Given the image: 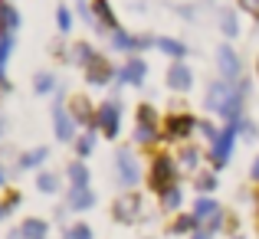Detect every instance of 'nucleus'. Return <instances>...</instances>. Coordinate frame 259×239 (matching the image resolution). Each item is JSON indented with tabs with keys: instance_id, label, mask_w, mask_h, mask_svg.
<instances>
[{
	"instance_id": "32",
	"label": "nucleus",
	"mask_w": 259,
	"mask_h": 239,
	"mask_svg": "<svg viewBox=\"0 0 259 239\" xmlns=\"http://www.w3.org/2000/svg\"><path fill=\"white\" fill-rule=\"evenodd\" d=\"M240 7H243V10H249V13H256V17H259V0H240Z\"/></svg>"
},
{
	"instance_id": "10",
	"label": "nucleus",
	"mask_w": 259,
	"mask_h": 239,
	"mask_svg": "<svg viewBox=\"0 0 259 239\" xmlns=\"http://www.w3.org/2000/svg\"><path fill=\"white\" fill-rule=\"evenodd\" d=\"M138 207H141V203H138V197H132V194H128V197H121V200L115 203V216H118L121 223H132L135 216H138Z\"/></svg>"
},
{
	"instance_id": "34",
	"label": "nucleus",
	"mask_w": 259,
	"mask_h": 239,
	"mask_svg": "<svg viewBox=\"0 0 259 239\" xmlns=\"http://www.w3.org/2000/svg\"><path fill=\"white\" fill-rule=\"evenodd\" d=\"M59 26L69 30V10H63V7H59Z\"/></svg>"
},
{
	"instance_id": "40",
	"label": "nucleus",
	"mask_w": 259,
	"mask_h": 239,
	"mask_svg": "<svg viewBox=\"0 0 259 239\" xmlns=\"http://www.w3.org/2000/svg\"><path fill=\"white\" fill-rule=\"evenodd\" d=\"M0 213H4V210H0Z\"/></svg>"
},
{
	"instance_id": "11",
	"label": "nucleus",
	"mask_w": 259,
	"mask_h": 239,
	"mask_svg": "<svg viewBox=\"0 0 259 239\" xmlns=\"http://www.w3.org/2000/svg\"><path fill=\"white\" fill-rule=\"evenodd\" d=\"M53 125H56V138L59 141H69L72 138V121H69V115H66L63 105L53 108Z\"/></svg>"
},
{
	"instance_id": "36",
	"label": "nucleus",
	"mask_w": 259,
	"mask_h": 239,
	"mask_svg": "<svg viewBox=\"0 0 259 239\" xmlns=\"http://www.w3.org/2000/svg\"><path fill=\"white\" fill-rule=\"evenodd\" d=\"M194 239H210V233H197V236H194Z\"/></svg>"
},
{
	"instance_id": "9",
	"label": "nucleus",
	"mask_w": 259,
	"mask_h": 239,
	"mask_svg": "<svg viewBox=\"0 0 259 239\" xmlns=\"http://www.w3.org/2000/svg\"><path fill=\"white\" fill-rule=\"evenodd\" d=\"M138 141H154V112H151V105H145L138 112Z\"/></svg>"
},
{
	"instance_id": "16",
	"label": "nucleus",
	"mask_w": 259,
	"mask_h": 239,
	"mask_svg": "<svg viewBox=\"0 0 259 239\" xmlns=\"http://www.w3.org/2000/svg\"><path fill=\"white\" fill-rule=\"evenodd\" d=\"M20 233H23L26 239H46V223L43 220H26Z\"/></svg>"
},
{
	"instance_id": "37",
	"label": "nucleus",
	"mask_w": 259,
	"mask_h": 239,
	"mask_svg": "<svg viewBox=\"0 0 259 239\" xmlns=\"http://www.w3.org/2000/svg\"><path fill=\"white\" fill-rule=\"evenodd\" d=\"M0 134H4V121H0Z\"/></svg>"
},
{
	"instance_id": "39",
	"label": "nucleus",
	"mask_w": 259,
	"mask_h": 239,
	"mask_svg": "<svg viewBox=\"0 0 259 239\" xmlns=\"http://www.w3.org/2000/svg\"><path fill=\"white\" fill-rule=\"evenodd\" d=\"M256 69H259V63H256Z\"/></svg>"
},
{
	"instance_id": "13",
	"label": "nucleus",
	"mask_w": 259,
	"mask_h": 239,
	"mask_svg": "<svg viewBox=\"0 0 259 239\" xmlns=\"http://www.w3.org/2000/svg\"><path fill=\"white\" fill-rule=\"evenodd\" d=\"M141 79H145V59H132V63L121 69V82H135V85H141Z\"/></svg>"
},
{
	"instance_id": "7",
	"label": "nucleus",
	"mask_w": 259,
	"mask_h": 239,
	"mask_svg": "<svg viewBox=\"0 0 259 239\" xmlns=\"http://www.w3.org/2000/svg\"><path fill=\"white\" fill-rule=\"evenodd\" d=\"M85 76H89V82H92V85H105L108 76H112V69H108V63H105L102 56H92V63L85 66Z\"/></svg>"
},
{
	"instance_id": "20",
	"label": "nucleus",
	"mask_w": 259,
	"mask_h": 239,
	"mask_svg": "<svg viewBox=\"0 0 259 239\" xmlns=\"http://www.w3.org/2000/svg\"><path fill=\"white\" fill-rule=\"evenodd\" d=\"M158 50H164V53H171V56H177V59H181V56H184V53H187V50H184V46H181V43H177V39H167V36H161V39H158Z\"/></svg>"
},
{
	"instance_id": "28",
	"label": "nucleus",
	"mask_w": 259,
	"mask_h": 239,
	"mask_svg": "<svg viewBox=\"0 0 259 239\" xmlns=\"http://www.w3.org/2000/svg\"><path fill=\"white\" fill-rule=\"evenodd\" d=\"M69 239H92V229H89V226H72Z\"/></svg>"
},
{
	"instance_id": "29",
	"label": "nucleus",
	"mask_w": 259,
	"mask_h": 239,
	"mask_svg": "<svg viewBox=\"0 0 259 239\" xmlns=\"http://www.w3.org/2000/svg\"><path fill=\"white\" fill-rule=\"evenodd\" d=\"M197 187H200V190H213L217 187V177L213 174H203L200 180H197Z\"/></svg>"
},
{
	"instance_id": "30",
	"label": "nucleus",
	"mask_w": 259,
	"mask_h": 239,
	"mask_svg": "<svg viewBox=\"0 0 259 239\" xmlns=\"http://www.w3.org/2000/svg\"><path fill=\"white\" fill-rule=\"evenodd\" d=\"M50 88H53L50 76H36V92H50Z\"/></svg>"
},
{
	"instance_id": "25",
	"label": "nucleus",
	"mask_w": 259,
	"mask_h": 239,
	"mask_svg": "<svg viewBox=\"0 0 259 239\" xmlns=\"http://www.w3.org/2000/svg\"><path fill=\"white\" fill-rule=\"evenodd\" d=\"M56 187H59L56 174H39V190H43V194H53Z\"/></svg>"
},
{
	"instance_id": "38",
	"label": "nucleus",
	"mask_w": 259,
	"mask_h": 239,
	"mask_svg": "<svg viewBox=\"0 0 259 239\" xmlns=\"http://www.w3.org/2000/svg\"><path fill=\"white\" fill-rule=\"evenodd\" d=\"M0 180H4V170H0Z\"/></svg>"
},
{
	"instance_id": "26",
	"label": "nucleus",
	"mask_w": 259,
	"mask_h": 239,
	"mask_svg": "<svg viewBox=\"0 0 259 239\" xmlns=\"http://www.w3.org/2000/svg\"><path fill=\"white\" fill-rule=\"evenodd\" d=\"M43 158H46V151H43V148H36L33 154H23V161H20V167H36V164L43 161Z\"/></svg>"
},
{
	"instance_id": "3",
	"label": "nucleus",
	"mask_w": 259,
	"mask_h": 239,
	"mask_svg": "<svg viewBox=\"0 0 259 239\" xmlns=\"http://www.w3.org/2000/svg\"><path fill=\"white\" fill-rule=\"evenodd\" d=\"M151 183H154V190H158V194H164V190L174 187V164H171V158H158V161H154Z\"/></svg>"
},
{
	"instance_id": "17",
	"label": "nucleus",
	"mask_w": 259,
	"mask_h": 239,
	"mask_svg": "<svg viewBox=\"0 0 259 239\" xmlns=\"http://www.w3.org/2000/svg\"><path fill=\"white\" fill-rule=\"evenodd\" d=\"M194 216L197 220H213V216H220V207H217L213 200H200L197 210H194Z\"/></svg>"
},
{
	"instance_id": "24",
	"label": "nucleus",
	"mask_w": 259,
	"mask_h": 239,
	"mask_svg": "<svg viewBox=\"0 0 259 239\" xmlns=\"http://www.w3.org/2000/svg\"><path fill=\"white\" fill-rule=\"evenodd\" d=\"M72 108H76V118L79 121H92V112H89V102L85 99H76V102H72Z\"/></svg>"
},
{
	"instance_id": "5",
	"label": "nucleus",
	"mask_w": 259,
	"mask_h": 239,
	"mask_svg": "<svg viewBox=\"0 0 259 239\" xmlns=\"http://www.w3.org/2000/svg\"><path fill=\"white\" fill-rule=\"evenodd\" d=\"M217 63H220V72L227 79H240V56H236L230 46H220V53H217Z\"/></svg>"
},
{
	"instance_id": "19",
	"label": "nucleus",
	"mask_w": 259,
	"mask_h": 239,
	"mask_svg": "<svg viewBox=\"0 0 259 239\" xmlns=\"http://www.w3.org/2000/svg\"><path fill=\"white\" fill-rule=\"evenodd\" d=\"M69 180H72V187H85L89 183V170L82 167V164H72L69 167Z\"/></svg>"
},
{
	"instance_id": "22",
	"label": "nucleus",
	"mask_w": 259,
	"mask_h": 239,
	"mask_svg": "<svg viewBox=\"0 0 259 239\" xmlns=\"http://www.w3.org/2000/svg\"><path fill=\"white\" fill-rule=\"evenodd\" d=\"M177 203H181V190H177V187H171V190L161 194V207H164V210H174Z\"/></svg>"
},
{
	"instance_id": "2",
	"label": "nucleus",
	"mask_w": 259,
	"mask_h": 239,
	"mask_svg": "<svg viewBox=\"0 0 259 239\" xmlns=\"http://www.w3.org/2000/svg\"><path fill=\"white\" fill-rule=\"evenodd\" d=\"M233 138H236V121H230V128L217 131L213 148H210V161H213V167H223V164H227L230 148H233Z\"/></svg>"
},
{
	"instance_id": "12",
	"label": "nucleus",
	"mask_w": 259,
	"mask_h": 239,
	"mask_svg": "<svg viewBox=\"0 0 259 239\" xmlns=\"http://www.w3.org/2000/svg\"><path fill=\"white\" fill-rule=\"evenodd\" d=\"M167 85L177 88V92H181V88H190V69L184 63H174L171 69H167Z\"/></svg>"
},
{
	"instance_id": "14",
	"label": "nucleus",
	"mask_w": 259,
	"mask_h": 239,
	"mask_svg": "<svg viewBox=\"0 0 259 239\" xmlns=\"http://www.w3.org/2000/svg\"><path fill=\"white\" fill-rule=\"evenodd\" d=\"M20 26V17H17V10H13L10 4H0V30H17Z\"/></svg>"
},
{
	"instance_id": "35",
	"label": "nucleus",
	"mask_w": 259,
	"mask_h": 239,
	"mask_svg": "<svg viewBox=\"0 0 259 239\" xmlns=\"http://www.w3.org/2000/svg\"><path fill=\"white\" fill-rule=\"evenodd\" d=\"M253 177H256V180H259V161L253 164Z\"/></svg>"
},
{
	"instance_id": "15",
	"label": "nucleus",
	"mask_w": 259,
	"mask_h": 239,
	"mask_svg": "<svg viewBox=\"0 0 259 239\" xmlns=\"http://www.w3.org/2000/svg\"><path fill=\"white\" fill-rule=\"evenodd\" d=\"M92 203H95L92 190H85V187H76V190H72V210H89Z\"/></svg>"
},
{
	"instance_id": "8",
	"label": "nucleus",
	"mask_w": 259,
	"mask_h": 239,
	"mask_svg": "<svg viewBox=\"0 0 259 239\" xmlns=\"http://www.w3.org/2000/svg\"><path fill=\"white\" fill-rule=\"evenodd\" d=\"M118 174H121V183H125V187H135V180H138V164L132 161L128 151H118Z\"/></svg>"
},
{
	"instance_id": "21",
	"label": "nucleus",
	"mask_w": 259,
	"mask_h": 239,
	"mask_svg": "<svg viewBox=\"0 0 259 239\" xmlns=\"http://www.w3.org/2000/svg\"><path fill=\"white\" fill-rule=\"evenodd\" d=\"M220 26H223V33H227V36H236V33H240V26H236V17H233L230 10L220 13Z\"/></svg>"
},
{
	"instance_id": "6",
	"label": "nucleus",
	"mask_w": 259,
	"mask_h": 239,
	"mask_svg": "<svg viewBox=\"0 0 259 239\" xmlns=\"http://www.w3.org/2000/svg\"><path fill=\"white\" fill-rule=\"evenodd\" d=\"M99 125H102V131H105L108 138H115V134H118V105H115V102H105V105H102Z\"/></svg>"
},
{
	"instance_id": "18",
	"label": "nucleus",
	"mask_w": 259,
	"mask_h": 239,
	"mask_svg": "<svg viewBox=\"0 0 259 239\" xmlns=\"http://www.w3.org/2000/svg\"><path fill=\"white\" fill-rule=\"evenodd\" d=\"M95 13L102 17V23H105L108 30H118V23H115V17H112V10H108L105 0H95Z\"/></svg>"
},
{
	"instance_id": "33",
	"label": "nucleus",
	"mask_w": 259,
	"mask_h": 239,
	"mask_svg": "<svg viewBox=\"0 0 259 239\" xmlns=\"http://www.w3.org/2000/svg\"><path fill=\"white\" fill-rule=\"evenodd\" d=\"M184 164H187V167H194V164H197V151H194V148L184 151Z\"/></svg>"
},
{
	"instance_id": "4",
	"label": "nucleus",
	"mask_w": 259,
	"mask_h": 239,
	"mask_svg": "<svg viewBox=\"0 0 259 239\" xmlns=\"http://www.w3.org/2000/svg\"><path fill=\"white\" fill-rule=\"evenodd\" d=\"M190 131H194V118H190V115H171V118L164 121L167 138H187Z\"/></svg>"
},
{
	"instance_id": "27",
	"label": "nucleus",
	"mask_w": 259,
	"mask_h": 239,
	"mask_svg": "<svg viewBox=\"0 0 259 239\" xmlns=\"http://www.w3.org/2000/svg\"><path fill=\"white\" fill-rule=\"evenodd\" d=\"M197 226V216H181V220L174 223V233H187V229Z\"/></svg>"
},
{
	"instance_id": "23",
	"label": "nucleus",
	"mask_w": 259,
	"mask_h": 239,
	"mask_svg": "<svg viewBox=\"0 0 259 239\" xmlns=\"http://www.w3.org/2000/svg\"><path fill=\"white\" fill-rule=\"evenodd\" d=\"M7 56H10V36H0V82H4V69H7Z\"/></svg>"
},
{
	"instance_id": "31",
	"label": "nucleus",
	"mask_w": 259,
	"mask_h": 239,
	"mask_svg": "<svg viewBox=\"0 0 259 239\" xmlns=\"http://www.w3.org/2000/svg\"><path fill=\"white\" fill-rule=\"evenodd\" d=\"M92 145H95V141H92V134H85V138L79 141V154H89V151H92Z\"/></svg>"
},
{
	"instance_id": "1",
	"label": "nucleus",
	"mask_w": 259,
	"mask_h": 239,
	"mask_svg": "<svg viewBox=\"0 0 259 239\" xmlns=\"http://www.w3.org/2000/svg\"><path fill=\"white\" fill-rule=\"evenodd\" d=\"M240 95H243V85H236V82H213L207 92V102L210 108H213L220 118L227 121H240Z\"/></svg>"
}]
</instances>
